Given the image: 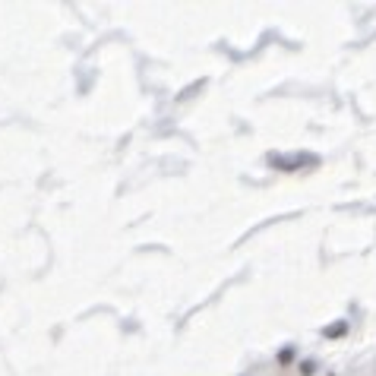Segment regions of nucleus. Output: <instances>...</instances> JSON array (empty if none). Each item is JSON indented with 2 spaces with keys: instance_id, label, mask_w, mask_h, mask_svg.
I'll list each match as a JSON object with an SVG mask.
<instances>
[{
  "instance_id": "1",
  "label": "nucleus",
  "mask_w": 376,
  "mask_h": 376,
  "mask_svg": "<svg viewBox=\"0 0 376 376\" xmlns=\"http://www.w3.org/2000/svg\"><path fill=\"white\" fill-rule=\"evenodd\" d=\"M269 161H272L275 168H285V171H298L300 165H316L313 155H300V152L291 155V158H282V155H269Z\"/></svg>"
}]
</instances>
